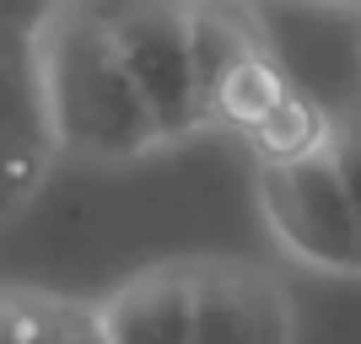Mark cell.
Listing matches in <instances>:
<instances>
[{
	"instance_id": "3957f363",
	"label": "cell",
	"mask_w": 361,
	"mask_h": 344,
	"mask_svg": "<svg viewBox=\"0 0 361 344\" xmlns=\"http://www.w3.org/2000/svg\"><path fill=\"white\" fill-rule=\"evenodd\" d=\"M108 22L140 97L151 103L162 140H183L205 124L189 54V0H92Z\"/></svg>"
},
{
	"instance_id": "9c48e42d",
	"label": "cell",
	"mask_w": 361,
	"mask_h": 344,
	"mask_svg": "<svg viewBox=\"0 0 361 344\" xmlns=\"http://www.w3.org/2000/svg\"><path fill=\"white\" fill-rule=\"evenodd\" d=\"M16 344H108V339L97 329V312L16 301Z\"/></svg>"
},
{
	"instance_id": "7c38bea8",
	"label": "cell",
	"mask_w": 361,
	"mask_h": 344,
	"mask_svg": "<svg viewBox=\"0 0 361 344\" xmlns=\"http://www.w3.org/2000/svg\"><path fill=\"white\" fill-rule=\"evenodd\" d=\"M334 6H361V0H334Z\"/></svg>"
},
{
	"instance_id": "30bf717a",
	"label": "cell",
	"mask_w": 361,
	"mask_h": 344,
	"mask_svg": "<svg viewBox=\"0 0 361 344\" xmlns=\"http://www.w3.org/2000/svg\"><path fill=\"white\" fill-rule=\"evenodd\" d=\"M329 156H334V172H340L350 205L361 215V91L340 113H329Z\"/></svg>"
},
{
	"instance_id": "8992f818",
	"label": "cell",
	"mask_w": 361,
	"mask_h": 344,
	"mask_svg": "<svg viewBox=\"0 0 361 344\" xmlns=\"http://www.w3.org/2000/svg\"><path fill=\"white\" fill-rule=\"evenodd\" d=\"M254 49H270L254 11H243L232 0H189V54H195L200 108H205V91L221 81V70H232Z\"/></svg>"
},
{
	"instance_id": "7a4b0ae2",
	"label": "cell",
	"mask_w": 361,
	"mask_h": 344,
	"mask_svg": "<svg viewBox=\"0 0 361 344\" xmlns=\"http://www.w3.org/2000/svg\"><path fill=\"white\" fill-rule=\"evenodd\" d=\"M259 215L297 264L361 274V215L334 172L329 146L302 162H259Z\"/></svg>"
},
{
	"instance_id": "8fae6325",
	"label": "cell",
	"mask_w": 361,
	"mask_h": 344,
	"mask_svg": "<svg viewBox=\"0 0 361 344\" xmlns=\"http://www.w3.org/2000/svg\"><path fill=\"white\" fill-rule=\"evenodd\" d=\"M0 344H16V301H0Z\"/></svg>"
},
{
	"instance_id": "277c9868",
	"label": "cell",
	"mask_w": 361,
	"mask_h": 344,
	"mask_svg": "<svg viewBox=\"0 0 361 344\" xmlns=\"http://www.w3.org/2000/svg\"><path fill=\"white\" fill-rule=\"evenodd\" d=\"M195 344H297V312L281 280L238 258L189 264Z\"/></svg>"
},
{
	"instance_id": "ba28073f",
	"label": "cell",
	"mask_w": 361,
	"mask_h": 344,
	"mask_svg": "<svg viewBox=\"0 0 361 344\" xmlns=\"http://www.w3.org/2000/svg\"><path fill=\"white\" fill-rule=\"evenodd\" d=\"M248 146L259 151V162H302L313 151L329 146V108H318L307 91L291 87L264 119L248 129Z\"/></svg>"
},
{
	"instance_id": "6da1fadb",
	"label": "cell",
	"mask_w": 361,
	"mask_h": 344,
	"mask_svg": "<svg viewBox=\"0 0 361 344\" xmlns=\"http://www.w3.org/2000/svg\"><path fill=\"white\" fill-rule=\"evenodd\" d=\"M38 97L54 140L75 156L130 162L162 146V124L140 97L135 75L92 0H81L49 27L38 54Z\"/></svg>"
},
{
	"instance_id": "52a82bcc",
	"label": "cell",
	"mask_w": 361,
	"mask_h": 344,
	"mask_svg": "<svg viewBox=\"0 0 361 344\" xmlns=\"http://www.w3.org/2000/svg\"><path fill=\"white\" fill-rule=\"evenodd\" d=\"M286 91H291V81H286V70L275 65V54L270 49H254V54H243L232 70H221V81L205 91V119H221V124H232V129L248 135Z\"/></svg>"
},
{
	"instance_id": "5b68a950",
	"label": "cell",
	"mask_w": 361,
	"mask_h": 344,
	"mask_svg": "<svg viewBox=\"0 0 361 344\" xmlns=\"http://www.w3.org/2000/svg\"><path fill=\"white\" fill-rule=\"evenodd\" d=\"M97 329L108 344H195L189 264H157L124 280L97 307Z\"/></svg>"
}]
</instances>
